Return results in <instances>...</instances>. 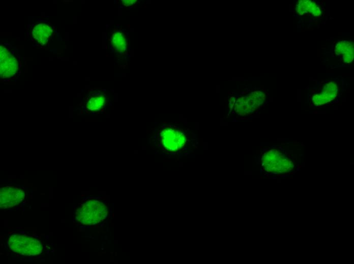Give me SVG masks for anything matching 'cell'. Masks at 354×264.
I'll return each mask as SVG.
<instances>
[{
  "label": "cell",
  "mask_w": 354,
  "mask_h": 264,
  "mask_svg": "<svg viewBox=\"0 0 354 264\" xmlns=\"http://www.w3.org/2000/svg\"><path fill=\"white\" fill-rule=\"evenodd\" d=\"M137 1L136 0H123L122 1V3L124 4V6L126 7H129L131 6L134 4H135Z\"/></svg>",
  "instance_id": "cell-8"
},
{
  "label": "cell",
  "mask_w": 354,
  "mask_h": 264,
  "mask_svg": "<svg viewBox=\"0 0 354 264\" xmlns=\"http://www.w3.org/2000/svg\"><path fill=\"white\" fill-rule=\"evenodd\" d=\"M112 47L117 52L123 53L127 50V40L125 35L121 31H115L111 36Z\"/></svg>",
  "instance_id": "cell-7"
},
{
  "label": "cell",
  "mask_w": 354,
  "mask_h": 264,
  "mask_svg": "<svg viewBox=\"0 0 354 264\" xmlns=\"http://www.w3.org/2000/svg\"><path fill=\"white\" fill-rule=\"evenodd\" d=\"M106 102V97L100 91H95L91 93L85 103V108L90 111L97 112L102 109Z\"/></svg>",
  "instance_id": "cell-6"
},
{
  "label": "cell",
  "mask_w": 354,
  "mask_h": 264,
  "mask_svg": "<svg viewBox=\"0 0 354 264\" xmlns=\"http://www.w3.org/2000/svg\"><path fill=\"white\" fill-rule=\"evenodd\" d=\"M76 217L83 224L93 225L106 218L107 215L106 206L98 201H89L82 205L78 210Z\"/></svg>",
  "instance_id": "cell-2"
},
{
  "label": "cell",
  "mask_w": 354,
  "mask_h": 264,
  "mask_svg": "<svg viewBox=\"0 0 354 264\" xmlns=\"http://www.w3.org/2000/svg\"><path fill=\"white\" fill-rule=\"evenodd\" d=\"M262 166L267 172L276 174L288 173L293 168L292 160L277 149H271L264 154Z\"/></svg>",
  "instance_id": "cell-1"
},
{
  "label": "cell",
  "mask_w": 354,
  "mask_h": 264,
  "mask_svg": "<svg viewBox=\"0 0 354 264\" xmlns=\"http://www.w3.org/2000/svg\"><path fill=\"white\" fill-rule=\"evenodd\" d=\"M160 141L163 147L170 152L181 149L186 142V137L181 130L166 127L161 130Z\"/></svg>",
  "instance_id": "cell-3"
},
{
  "label": "cell",
  "mask_w": 354,
  "mask_h": 264,
  "mask_svg": "<svg viewBox=\"0 0 354 264\" xmlns=\"http://www.w3.org/2000/svg\"><path fill=\"white\" fill-rule=\"evenodd\" d=\"M19 69L18 58L4 45L0 47V74L2 78H11Z\"/></svg>",
  "instance_id": "cell-4"
},
{
  "label": "cell",
  "mask_w": 354,
  "mask_h": 264,
  "mask_svg": "<svg viewBox=\"0 0 354 264\" xmlns=\"http://www.w3.org/2000/svg\"><path fill=\"white\" fill-rule=\"evenodd\" d=\"M53 29L51 26L45 23L36 25L32 31L34 38L42 45L46 44L52 35Z\"/></svg>",
  "instance_id": "cell-5"
}]
</instances>
